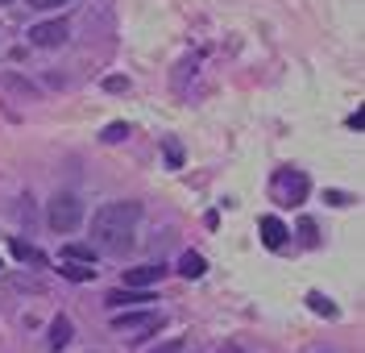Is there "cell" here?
Instances as JSON below:
<instances>
[{"mask_svg":"<svg viewBox=\"0 0 365 353\" xmlns=\"http://www.w3.org/2000/svg\"><path fill=\"white\" fill-rule=\"evenodd\" d=\"M104 88H108V92H129V79L113 75V79H104Z\"/></svg>","mask_w":365,"mask_h":353,"instance_id":"e0dca14e","label":"cell"},{"mask_svg":"<svg viewBox=\"0 0 365 353\" xmlns=\"http://www.w3.org/2000/svg\"><path fill=\"white\" fill-rule=\"evenodd\" d=\"M145 300H150L145 291H129V287H125V291H113V295H108V304H113V307H120V304H145Z\"/></svg>","mask_w":365,"mask_h":353,"instance_id":"4fadbf2b","label":"cell"},{"mask_svg":"<svg viewBox=\"0 0 365 353\" xmlns=\"http://www.w3.org/2000/svg\"><path fill=\"white\" fill-rule=\"evenodd\" d=\"M299 233H303L307 245H316V225H312V220H303V225H299Z\"/></svg>","mask_w":365,"mask_h":353,"instance_id":"ac0fdd59","label":"cell"},{"mask_svg":"<svg viewBox=\"0 0 365 353\" xmlns=\"http://www.w3.org/2000/svg\"><path fill=\"white\" fill-rule=\"evenodd\" d=\"M166 158H170V166L182 163V154H179V145H175V141H166Z\"/></svg>","mask_w":365,"mask_h":353,"instance_id":"ffe728a7","label":"cell"},{"mask_svg":"<svg viewBox=\"0 0 365 353\" xmlns=\"http://www.w3.org/2000/svg\"><path fill=\"white\" fill-rule=\"evenodd\" d=\"M287 233H291V229H287L278 216H262V241H266L270 250H282V245H287Z\"/></svg>","mask_w":365,"mask_h":353,"instance_id":"52a82bcc","label":"cell"},{"mask_svg":"<svg viewBox=\"0 0 365 353\" xmlns=\"http://www.w3.org/2000/svg\"><path fill=\"white\" fill-rule=\"evenodd\" d=\"M307 300H312V307H316V312H324V316H336V307L324 304V295H307Z\"/></svg>","mask_w":365,"mask_h":353,"instance_id":"2e32d148","label":"cell"},{"mask_svg":"<svg viewBox=\"0 0 365 353\" xmlns=\"http://www.w3.org/2000/svg\"><path fill=\"white\" fill-rule=\"evenodd\" d=\"M270 188H274V200H278V204H303V200H307V175H299V170H278Z\"/></svg>","mask_w":365,"mask_h":353,"instance_id":"3957f363","label":"cell"},{"mask_svg":"<svg viewBox=\"0 0 365 353\" xmlns=\"http://www.w3.org/2000/svg\"><path fill=\"white\" fill-rule=\"evenodd\" d=\"M125 138H129V125H125V121H113V125L100 133V141H108V145H113V141H125Z\"/></svg>","mask_w":365,"mask_h":353,"instance_id":"5bb4252c","label":"cell"},{"mask_svg":"<svg viewBox=\"0 0 365 353\" xmlns=\"http://www.w3.org/2000/svg\"><path fill=\"white\" fill-rule=\"evenodd\" d=\"M13 254H17V258H29V262H42V254H38L34 245H25V241H13Z\"/></svg>","mask_w":365,"mask_h":353,"instance_id":"9a60e30c","label":"cell"},{"mask_svg":"<svg viewBox=\"0 0 365 353\" xmlns=\"http://www.w3.org/2000/svg\"><path fill=\"white\" fill-rule=\"evenodd\" d=\"M162 275H166V266H162V262H145V266H133V270H125V287H129V291H141V287L158 282Z\"/></svg>","mask_w":365,"mask_h":353,"instance_id":"8992f818","label":"cell"},{"mask_svg":"<svg viewBox=\"0 0 365 353\" xmlns=\"http://www.w3.org/2000/svg\"><path fill=\"white\" fill-rule=\"evenodd\" d=\"M63 262H88V266H96V250L91 245H63Z\"/></svg>","mask_w":365,"mask_h":353,"instance_id":"7c38bea8","label":"cell"},{"mask_svg":"<svg viewBox=\"0 0 365 353\" xmlns=\"http://www.w3.org/2000/svg\"><path fill=\"white\" fill-rule=\"evenodd\" d=\"M225 353H245V349H241V345H228V349Z\"/></svg>","mask_w":365,"mask_h":353,"instance_id":"7402d4cb","label":"cell"},{"mask_svg":"<svg viewBox=\"0 0 365 353\" xmlns=\"http://www.w3.org/2000/svg\"><path fill=\"white\" fill-rule=\"evenodd\" d=\"M67 38H71V25L58 17V21H38L34 29H29V42L34 46H42V50H54V46H67Z\"/></svg>","mask_w":365,"mask_h":353,"instance_id":"277c9868","label":"cell"},{"mask_svg":"<svg viewBox=\"0 0 365 353\" xmlns=\"http://www.w3.org/2000/svg\"><path fill=\"white\" fill-rule=\"evenodd\" d=\"M71 337H75V332H71V320H67V316H54V324H50V337H46V341H50V349H67Z\"/></svg>","mask_w":365,"mask_h":353,"instance_id":"ba28073f","label":"cell"},{"mask_svg":"<svg viewBox=\"0 0 365 353\" xmlns=\"http://www.w3.org/2000/svg\"><path fill=\"white\" fill-rule=\"evenodd\" d=\"M204 270H207V262L200 258L195 250H187V254L179 258V275L182 279H204Z\"/></svg>","mask_w":365,"mask_h":353,"instance_id":"30bf717a","label":"cell"},{"mask_svg":"<svg viewBox=\"0 0 365 353\" xmlns=\"http://www.w3.org/2000/svg\"><path fill=\"white\" fill-rule=\"evenodd\" d=\"M0 83H4V88H9L13 96H21V100H38V96H42L38 88H34V83H29V79H21V75H13V71H9V75H4Z\"/></svg>","mask_w":365,"mask_h":353,"instance_id":"9c48e42d","label":"cell"},{"mask_svg":"<svg viewBox=\"0 0 365 353\" xmlns=\"http://www.w3.org/2000/svg\"><path fill=\"white\" fill-rule=\"evenodd\" d=\"M58 275H67V279H75V282H88V279H96V266H79V262H63V266H58Z\"/></svg>","mask_w":365,"mask_h":353,"instance_id":"8fae6325","label":"cell"},{"mask_svg":"<svg viewBox=\"0 0 365 353\" xmlns=\"http://www.w3.org/2000/svg\"><path fill=\"white\" fill-rule=\"evenodd\" d=\"M79 220H83V200H79L75 191H58V195L50 200V208H46L50 233H75Z\"/></svg>","mask_w":365,"mask_h":353,"instance_id":"7a4b0ae2","label":"cell"},{"mask_svg":"<svg viewBox=\"0 0 365 353\" xmlns=\"http://www.w3.org/2000/svg\"><path fill=\"white\" fill-rule=\"evenodd\" d=\"M34 9H63V4H71V0H29Z\"/></svg>","mask_w":365,"mask_h":353,"instance_id":"d6986e66","label":"cell"},{"mask_svg":"<svg viewBox=\"0 0 365 353\" xmlns=\"http://www.w3.org/2000/svg\"><path fill=\"white\" fill-rule=\"evenodd\" d=\"M154 353H182V341H162Z\"/></svg>","mask_w":365,"mask_h":353,"instance_id":"44dd1931","label":"cell"},{"mask_svg":"<svg viewBox=\"0 0 365 353\" xmlns=\"http://www.w3.org/2000/svg\"><path fill=\"white\" fill-rule=\"evenodd\" d=\"M0 4H13V0H0Z\"/></svg>","mask_w":365,"mask_h":353,"instance_id":"603a6c76","label":"cell"},{"mask_svg":"<svg viewBox=\"0 0 365 353\" xmlns=\"http://www.w3.org/2000/svg\"><path fill=\"white\" fill-rule=\"evenodd\" d=\"M137 220H141V204L137 200H116L91 216V241L100 254H125L133 250Z\"/></svg>","mask_w":365,"mask_h":353,"instance_id":"6da1fadb","label":"cell"},{"mask_svg":"<svg viewBox=\"0 0 365 353\" xmlns=\"http://www.w3.org/2000/svg\"><path fill=\"white\" fill-rule=\"evenodd\" d=\"M113 324L120 332H129V337H145L150 329H158L162 324V316L158 312H125V316H116Z\"/></svg>","mask_w":365,"mask_h":353,"instance_id":"5b68a950","label":"cell"}]
</instances>
